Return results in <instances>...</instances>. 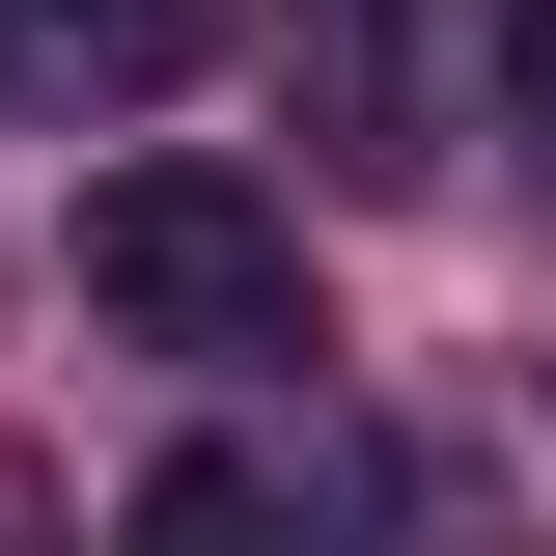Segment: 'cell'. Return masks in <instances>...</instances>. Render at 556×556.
Masks as SVG:
<instances>
[{
	"label": "cell",
	"instance_id": "1",
	"mask_svg": "<svg viewBox=\"0 0 556 556\" xmlns=\"http://www.w3.org/2000/svg\"><path fill=\"white\" fill-rule=\"evenodd\" d=\"M84 306H112L139 362H306V223H278L251 167H195V139H167V167H112V195H84Z\"/></svg>",
	"mask_w": 556,
	"mask_h": 556
},
{
	"label": "cell",
	"instance_id": "2",
	"mask_svg": "<svg viewBox=\"0 0 556 556\" xmlns=\"http://www.w3.org/2000/svg\"><path fill=\"white\" fill-rule=\"evenodd\" d=\"M112 556H390V445H334V417L306 445H167Z\"/></svg>",
	"mask_w": 556,
	"mask_h": 556
},
{
	"label": "cell",
	"instance_id": "3",
	"mask_svg": "<svg viewBox=\"0 0 556 556\" xmlns=\"http://www.w3.org/2000/svg\"><path fill=\"white\" fill-rule=\"evenodd\" d=\"M223 0H0V84L28 112H139V84H195Z\"/></svg>",
	"mask_w": 556,
	"mask_h": 556
},
{
	"label": "cell",
	"instance_id": "4",
	"mask_svg": "<svg viewBox=\"0 0 556 556\" xmlns=\"http://www.w3.org/2000/svg\"><path fill=\"white\" fill-rule=\"evenodd\" d=\"M278 84L334 112V167H417V56H390V0H278Z\"/></svg>",
	"mask_w": 556,
	"mask_h": 556
},
{
	"label": "cell",
	"instance_id": "5",
	"mask_svg": "<svg viewBox=\"0 0 556 556\" xmlns=\"http://www.w3.org/2000/svg\"><path fill=\"white\" fill-rule=\"evenodd\" d=\"M501 112H529V167H556V0H501Z\"/></svg>",
	"mask_w": 556,
	"mask_h": 556
}]
</instances>
